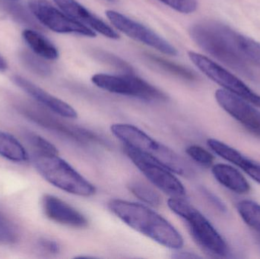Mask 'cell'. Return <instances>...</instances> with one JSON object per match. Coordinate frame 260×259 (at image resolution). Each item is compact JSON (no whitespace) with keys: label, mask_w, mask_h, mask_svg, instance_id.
Segmentation results:
<instances>
[{"label":"cell","mask_w":260,"mask_h":259,"mask_svg":"<svg viewBox=\"0 0 260 259\" xmlns=\"http://www.w3.org/2000/svg\"><path fill=\"white\" fill-rule=\"evenodd\" d=\"M110 211L123 223L165 247L181 249L184 244L180 233L166 219L148 207L122 199L108 203Z\"/></svg>","instance_id":"1"},{"label":"cell","mask_w":260,"mask_h":259,"mask_svg":"<svg viewBox=\"0 0 260 259\" xmlns=\"http://www.w3.org/2000/svg\"><path fill=\"white\" fill-rule=\"evenodd\" d=\"M229 26L218 21H203L194 24L189 30L192 40L204 51L240 74L250 77L247 61L235 47L234 33Z\"/></svg>","instance_id":"2"},{"label":"cell","mask_w":260,"mask_h":259,"mask_svg":"<svg viewBox=\"0 0 260 259\" xmlns=\"http://www.w3.org/2000/svg\"><path fill=\"white\" fill-rule=\"evenodd\" d=\"M111 130L125 146L156 160L173 173L184 176L190 175V167L180 155L168 146L156 141L136 126L126 123H116L111 126Z\"/></svg>","instance_id":"3"},{"label":"cell","mask_w":260,"mask_h":259,"mask_svg":"<svg viewBox=\"0 0 260 259\" xmlns=\"http://www.w3.org/2000/svg\"><path fill=\"white\" fill-rule=\"evenodd\" d=\"M170 209L183 219L196 243L209 255L226 257L229 249L225 240L208 219L183 198H171Z\"/></svg>","instance_id":"4"},{"label":"cell","mask_w":260,"mask_h":259,"mask_svg":"<svg viewBox=\"0 0 260 259\" xmlns=\"http://www.w3.org/2000/svg\"><path fill=\"white\" fill-rule=\"evenodd\" d=\"M34 164L47 182L62 191L84 197L95 193V187L58 155L35 153Z\"/></svg>","instance_id":"5"},{"label":"cell","mask_w":260,"mask_h":259,"mask_svg":"<svg viewBox=\"0 0 260 259\" xmlns=\"http://www.w3.org/2000/svg\"><path fill=\"white\" fill-rule=\"evenodd\" d=\"M91 81L99 88L114 94L136 97L146 101H162L167 99L162 91L135 76L134 73H123L118 76L96 74L93 76Z\"/></svg>","instance_id":"6"},{"label":"cell","mask_w":260,"mask_h":259,"mask_svg":"<svg viewBox=\"0 0 260 259\" xmlns=\"http://www.w3.org/2000/svg\"><path fill=\"white\" fill-rule=\"evenodd\" d=\"M125 154L133 164L156 187L171 198H183L186 190L173 172L156 160L125 146Z\"/></svg>","instance_id":"7"},{"label":"cell","mask_w":260,"mask_h":259,"mask_svg":"<svg viewBox=\"0 0 260 259\" xmlns=\"http://www.w3.org/2000/svg\"><path fill=\"white\" fill-rule=\"evenodd\" d=\"M189 59L192 63L211 80L222 87L223 89L239 96L241 98L250 102L252 104L260 108V96L249 88L244 82L236 76L211 60L209 58L189 51L188 53Z\"/></svg>","instance_id":"8"},{"label":"cell","mask_w":260,"mask_h":259,"mask_svg":"<svg viewBox=\"0 0 260 259\" xmlns=\"http://www.w3.org/2000/svg\"><path fill=\"white\" fill-rule=\"evenodd\" d=\"M28 6L35 18L53 31L76 33L89 38L96 36L95 31L75 21L46 0H30Z\"/></svg>","instance_id":"9"},{"label":"cell","mask_w":260,"mask_h":259,"mask_svg":"<svg viewBox=\"0 0 260 259\" xmlns=\"http://www.w3.org/2000/svg\"><path fill=\"white\" fill-rule=\"evenodd\" d=\"M111 24L129 38L149 46L164 54L177 56V50L170 43L143 24L114 10L106 12Z\"/></svg>","instance_id":"10"},{"label":"cell","mask_w":260,"mask_h":259,"mask_svg":"<svg viewBox=\"0 0 260 259\" xmlns=\"http://www.w3.org/2000/svg\"><path fill=\"white\" fill-rule=\"evenodd\" d=\"M215 99L229 115L250 133L260 138V111L255 107L256 106L224 89L217 90Z\"/></svg>","instance_id":"11"},{"label":"cell","mask_w":260,"mask_h":259,"mask_svg":"<svg viewBox=\"0 0 260 259\" xmlns=\"http://www.w3.org/2000/svg\"><path fill=\"white\" fill-rule=\"evenodd\" d=\"M18 110L31 121L35 122L40 126H44L50 130L62 134L72 139L78 141H85L86 140L97 139L91 132L83 129L70 126L59 121L57 119L50 116L48 113L45 112L40 108L36 107L28 103H21L18 106Z\"/></svg>","instance_id":"12"},{"label":"cell","mask_w":260,"mask_h":259,"mask_svg":"<svg viewBox=\"0 0 260 259\" xmlns=\"http://www.w3.org/2000/svg\"><path fill=\"white\" fill-rule=\"evenodd\" d=\"M42 208L45 215L56 223L75 228H84L88 225V220L82 213L56 196L44 195Z\"/></svg>","instance_id":"13"},{"label":"cell","mask_w":260,"mask_h":259,"mask_svg":"<svg viewBox=\"0 0 260 259\" xmlns=\"http://www.w3.org/2000/svg\"><path fill=\"white\" fill-rule=\"evenodd\" d=\"M12 82L21 90L33 97L35 100L53 111L60 117L68 119H76L78 114L76 109L63 100L54 97L35 85L33 82L20 76H14Z\"/></svg>","instance_id":"14"},{"label":"cell","mask_w":260,"mask_h":259,"mask_svg":"<svg viewBox=\"0 0 260 259\" xmlns=\"http://www.w3.org/2000/svg\"><path fill=\"white\" fill-rule=\"evenodd\" d=\"M61 11L75 21L99 32L110 39L117 40L119 34L106 23L90 12L76 0H53Z\"/></svg>","instance_id":"15"},{"label":"cell","mask_w":260,"mask_h":259,"mask_svg":"<svg viewBox=\"0 0 260 259\" xmlns=\"http://www.w3.org/2000/svg\"><path fill=\"white\" fill-rule=\"evenodd\" d=\"M208 146L217 155L225 161H229L244 170L253 180L260 184V164L252 161L236 149L228 145L225 143L214 138L207 141Z\"/></svg>","instance_id":"16"},{"label":"cell","mask_w":260,"mask_h":259,"mask_svg":"<svg viewBox=\"0 0 260 259\" xmlns=\"http://www.w3.org/2000/svg\"><path fill=\"white\" fill-rule=\"evenodd\" d=\"M212 173L220 184L237 194H247L250 185L244 175L232 166L217 164L212 166Z\"/></svg>","instance_id":"17"},{"label":"cell","mask_w":260,"mask_h":259,"mask_svg":"<svg viewBox=\"0 0 260 259\" xmlns=\"http://www.w3.org/2000/svg\"><path fill=\"white\" fill-rule=\"evenodd\" d=\"M22 36L34 53L41 57L49 60H55L59 57L56 47L38 32L27 29L23 31Z\"/></svg>","instance_id":"18"},{"label":"cell","mask_w":260,"mask_h":259,"mask_svg":"<svg viewBox=\"0 0 260 259\" xmlns=\"http://www.w3.org/2000/svg\"><path fill=\"white\" fill-rule=\"evenodd\" d=\"M0 156L15 163H25L29 156L24 146L13 135L0 130Z\"/></svg>","instance_id":"19"},{"label":"cell","mask_w":260,"mask_h":259,"mask_svg":"<svg viewBox=\"0 0 260 259\" xmlns=\"http://www.w3.org/2000/svg\"><path fill=\"white\" fill-rule=\"evenodd\" d=\"M234 41L237 50L247 62L260 66V43L237 31L234 33Z\"/></svg>","instance_id":"20"},{"label":"cell","mask_w":260,"mask_h":259,"mask_svg":"<svg viewBox=\"0 0 260 259\" xmlns=\"http://www.w3.org/2000/svg\"><path fill=\"white\" fill-rule=\"evenodd\" d=\"M237 209L247 226L260 233V205L251 200H243Z\"/></svg>","instance_id":"21"},{"label":"cell","mask_w":260,"mask_h":259,"mask_svg":"<svg viewBox=\"0 0 260 259\" xmlns=\"http://www.w3.org/2000/svg\"><path fill=\"white\" fill-rule=\"evenodd\" d=\"M128 187L136 197L145 203L153 207L160 206L161 204V198L158 193L145 182L140 180L133 181Z\"/></svg>","instance_id":"22"},{"label":"cell","mask_w":260,"mask_h":259,"mask_svg":"<svg viewBox=\"0 0 260 259\" xmlns=\"http://www.w3.org/2000/svg\"><path fill=\"white\" fill-rule=\"evenodd\" d=\"M148 56H149L148 57H149L150 60L152 61L154 63L163 68L165 71H168L177 77L185 79V80L190 81V82L197 80V76L195 73L189 70V68L177 65V64L170 62L163 58L154 56V55H148Z\"/></svg>","instance_id":"23"},{"label":"cell","mask_w":260,"mask_h":259,"mask_svg":"<svg viewBox=\"0 0 260 259\" xmlns=\"http://www.w3.org/2000/svg\"><path fill=\"white\" fill-rule=\"evenodd\" d=\"M26 138L35 150V153L59 155L58 149L50 141L33 132H27Z\"/></svg>","instance_id":"24"},{"label":"cell","mask_w":260,"mask_h":259,"mask_svg":"<svg viewBox=\"0 0 260 259\" xmlns=\"http://www.w3.org/2000/svg\"><path fill=\"white\" fill-rule=\"evenodd\" d=\"M18 240V232L13 224L0 214V243L12 245Z\"/></svg>","instance_id":"25"},{"label":"cell","mask_w":260,"mask_h":259,"mask_svg":"<svg viewBox=\"0 0 260 259\" xmlns=\"http://www.w3.org/2000/svg\"><path fill=\"white\" fill-rule=\"evenodd\" d=\"M186 152L193 161L205 167H212L215 161L213 155L200 146H189L186 149Z\"/></svg>","instance_id":"26"},{"label":"cell","mask_w":260,"mask_h":259,"mask_svg":"<svg viewBox=\"0 0 260 259\" xmlns=\"http://www.w3.org/2000/svg\"><path fill=\"white\" fill-rule=\"evenodd\" d=\"M94 55L101 61H103V62L109 64L110 65L115 67L117 69L121 70L123 71V73H134L133 68L127 62H125L120 58L114 56V55L111 54L108 52L101 51V50L100 51H96Z\"/></svg>","instance_id":"27"},{"label":"cell","mask_w":260,"mask_h":259,"mask_svg":"<svg viewBox=\"0 0 260 259\" xmlns=\"http://www.w3.org/2000/svg\"><path fill=\"white\" fill-rule=\"evenodd\" d=\"M23 62L27 68L41 76H47L50 73V68L44 61L34 55L24 53L22 54Z\"/></svg>","instance_id":"28"},{"label":"cell","mask_w":260,"mask_h":259,"mask_svg":"<svg viewBox=\"0 0 260 259\" xmlns=\"http://www.w3.org/2000/svg\"><path fill=\"white\" fill-rule=\"evenodd\" d=\"M164 4L183 14H190L195 12L198 7L197 0H158Z\"/></svg>","instance_id":"29"},{"label":"cell","mask_w":260,"mask_h":259,"mask_svg":"<svg viewBox=\"0 0 260 259\" xmlns=\"http://www.w3.org/2000/svg\"><path fill=\"white\" fill-rule=\"evenodd\" d=\"M38 245L41 249L50 254H58L60 252L59 243L50 239L41 238L38 240Z\"/></svg>","instance_id":"30"},{"label":"cell","mask_w":260,"mask_h":259,"mask_svg":"<svg viewBox=\"0 0 260 259\" xmlns=\"http://www.w3.org/2000/svg\"><path fill=\"white\" fill-rule=\"evenodd\" d=\"M203 193H204L206 197L209 199V202L221 212L225 213L227 212V207H226L225 204L216 196V195L212 193V192L209 191L206 189H203Z\"/></svg>","instance_id":"31"},{"label":"cell","mask_w":260,"mask_h":259,"mask_svg":"<svg viewBox=\"0 0 260 259\" xmlns=\"http://www.w3.org/2000/svg\"><path fill=\"white\" fill-rule=\"evenodd\" d=\"M174 258H200L198 255H194V254L188 253V252H180V253L174 255Z\"/></svg>","instance_id":"32"},{"label":"cell","mask_w":260,"mask_h":259,"mask_svg":"<svg viewBox=\"0 0 260 259\" xmlns=\"http://www.w3.org/2000/svg\"><path fill=\"white\" fill-rule=\"evenodd\" d=\"M8 65L6 60L0 56V71H5L7 69Z\"/></svg>","instance_id":"33"},{"label":"cell","mask_w":260,"mask_h":259,"mask_svg":"<svg viewBox=\"0 0 260 259\" xmlns=\"http://www.w3.org/2000/svg\"><path fill=\"white\" fill-rule=\"evenodd\" d=\"M108 1H109V2H114V1H115V0H108Z\"/></svg>","instance_id":"34"},{"label":"cell","mask_w":260,"mask_h":259,"mask_svg":"<svg viewBox=\"0 0 260 259\" xmlns=\"http://www.w3.org/2000/svg\"><path fill=\"white\" fill-rule=\"evenodd\" d=\"M9 1H16V0H9Z\"/></svg>","instance_id":"35"}]
</instances>
